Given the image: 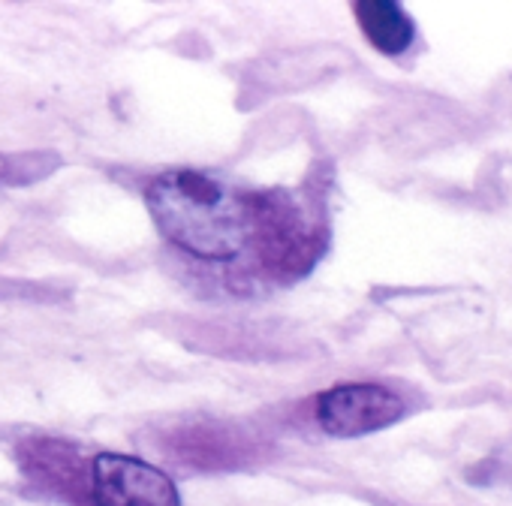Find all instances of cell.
Here are the masks:
<instances>
[{"label":"cell","instance_id":"1","mask_svg":"<svg viewBox=\"0 0 512 506\" xmlns=\"http://www.w3.org/2000/svg\"><path fill=\"white\" fill-rule=\"evenodd\" d=\"M157 229L205 263L235 260L269 214L266 196L238 193L205 172L172 169L154 178L145 193Z\"/></svg>","mask_w":512,"mask_h":506},{"label":"cell","instance_id":"2","mask_svg":"<svg viewBox=\"0 0 512 506\" xmlns=\"http://www.w3.org/2000/svg\"><path fill=\"white\" fill-rule=\"evenodd\" d=\"M88 485L94 506H181L178 485L136 455L100 452L91 461Z\"/></svg>","mask_w":512,"mask_h":506},{"label":"cell","instance_id":"3","mask_svg":"<svg viewBox=\"0 0 512 506\" xmlns=\"http://www.w3.org/2000/svg\"><path fill=\"white\" fill-rule=\"evenodd\" d=\"M404 401L380 383H341L317 398V422L332 437H362L395 425Z\"/></svg>","mask_w":512,"mask_h":506},{"label":"cell","instance_id":"4","mask_svg":"<svg viewBox=\"0 0 512 506\" xmlns=\"http://www.w3.org/2000/svg\"><path fill=\"white\" fill-rule=\"evenodd\" d=\"M353 16L368 43L383 55H401L416 37V25L395 0H356Z\"/></svg>","mask_w":512,"mask_h":506}]
</instances>
